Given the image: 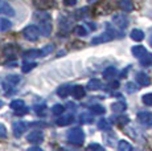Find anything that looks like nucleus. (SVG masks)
Instances as JSON below:
<instances>
[{
  "instance_id": "49530a36",
  "label": "nucleus",
  "mask_w": 152,
  "mask_h": 151,
  "mask_svg": "<svg viewBox=\"0 0 152 151\" xmlns=\"http://www.w3.org/2000/svg\"><path fill=\"white\" fill-rule=\"evenodd\" d=\"M68 107H70V110H75V105L74 103H72V102L68 103Z\"/></svg>"
},
{
  "instance_id": "0eeeda50",
  "label": "nucleus",
  "mask_w": 152,
  "mask_h": 151,
  "mask_svg": "<svg viewBox=\"0 0 152 151\" xmlns=\"http://www.w3.org/2000/svg\"><path fill=\"white\" fill-rule=\"evenodd\" d=\"M113 21L115 23L116 27H119L121 29H124L128 25V17L124 13H116V15L113 16Z\"/></svg>"
},
{
  "instance_id": "f704fd0d",
  "label": "nucleus",
  "mask_w": 152,
  "mask_h": 151,
  "mask_svg": "<svg viewBox=\"0 0 152 151\" xmlns=\"http://www.w3.org/2000/svg\"><path fill=\"white\" fill-rule=\"evenodd\" d=\"M74 33L78 34V36H86L87 31H86V28L85 27H82V25H77V27L74 28Z\"/></svg>"
},
{
  "instance_id": "c85d7f7f",
  "label": "nucleus",
  "mask_w": 152,
  "mask_h": 151,
  "mask_svg": "<svg viewBox=\"0 0 152 151\" xmlns=\"http://www.w3.org/2000/svg\"><path fill=\"white\" fill-rule=\"evenodd\" d=\"M64 111H65V107L61 105V103H57V105H54L52 107V114H54V115H62Z\"/></svg>"
},
{
  "instance_id": "37998d69",
  "label": "nucleus",
  "mask_w": 152,
  "mask_h": 151,
  "mask_svg": "<svg viewBox=\"0 0 152 151\" xmlns=\"http://www.w3.org/2000/svg\"><path fill=\"white\" fill-rule=\"evenodd\" d=\"M44 109H45V106H44V105H42V106H36V107H34V110H36V113H37L39 115H40V114H41V115L44 114Z\"/></svg>"
},
{
  "instance_id": "a211bd4d",
  "label": "nucleus",
  "mask_w": 152,
  "mask_h": 151,
  "mask_svg": "<svg viewBox=\"0 0 152 151\" xmlns=\"http://www.w3.org/2000/svg\"><path fill=\"white\" fill-rule=\"evenodd\" d=\"M111 109H113L114 113H123L127 109V103L124 101H118V102H114L111 105Z\"/></svg>"
},
{
  "instance_id": "a19ab883",
  "label": "nucleus",
  "mask_w": 152,
  "mask_h": 151,
  "mask_svg": "<svg viewBox=\"0 0 152 151\" xmlns=\"http://www.w3.org/2000/svg\"><path fill=\"white\" fill-rule=\"evenodd\" d=\"M7 136V130H5L4 125L0 123V138H5Z\"/></svg>"
},
{
  "instance_id": "ea45409f",
  "label": "nucleus",
  "mask_w": 152,
  "mask_h": 151,
  "mask_svg": "<svg viewBox=\"0 0 152 151\" xmlns=\"http://www.w3.org/2000/svg\"><path fill=\"white\" fill-rule=\"evenodd\" d=\"M87 149L89 150H103V147L102 146H99V144H97V143H91V144H89V146H87Z\"/></svg>"
},
{
  "instance_id": "bb28decb",
  "label": "nucleus",
  "mask_w": 152,
  "mask_h": 151,
  "mask_svg": "<svg viewBox=\"0 0 152 151\" xmlns=\"http://www.w3.org/2000/svg\"><path fill=\"white\" fill-rule=\"evenodd\" d=\"M87 12H89V8H80V10H77L74 12V17L75 19H83V17L87 16Z\"/></svg>"
},
{
  "instance_id": "2eb2a0df",
  "label": "nucleus",
  "mask_w": 152,
  "mask_h": 151,
  "mask_svg": "<svg viewBox=\"0 0 152 151\" xmlns=\"http://www.w3.org/2000/svg\"><path fill=\"white\" fill-rule=\"evenodd\" d=\"M118 5L122 11H124V12H131V11L134 10V4L131 0H119Z\"/></svg>"
},
{
  "instance_id": "9d476101",
  "label": "nucleus",
  "mask_w": 152,
  "mask_h": 151,
  "mask_svg": "<svg viewBox=\"0 0 152 151\" xmlns=\"http://www.w3.org/2000/svg\"><path fill=\"white\" fill-rule=\"evenodd\" d=\"M0 15H7V16H15V10L11 7L8 3L0 0Z\"/></svg>"
},
{
  "instance_id": "cd10ccee",
  "label": "nucleus",
  "mask_w": 152,
  "mask_h": 151,
  "mask_svg": "<svg viewBox=\"0 0 152 151\" xmlns=\"http://www.w3.org/2000/svg\"><path fill=\"white\" fill-rule=\"evenodd\" d=\"M36 66H37L36 62H24L23 64V66H21V70L24 72V73H29V72L33 70Z\"/></svg>"
},
{
  "instance_id": "2f4dec72",
  "label": "nucleus",
  "mask_w": 152,
  "mask_h": 151,
  "mask_svg": "<svg viewBox=\"0 0 152 151\" xmlns=\"http://www.w3.org/2000/svg\"><path fill=\"white\" fill-rule=\"evenodd\" d=\"M93 121V117L90 113H82V114L80 115V122L81 123H90V122Z\"/></svg>"
},
{
  "instance_id": "79ce46f5",
  "label": "nucleus",
  "mask_w": 152,
  "mask_h": 151,
  "mask_svg": "<svg viewBox=\"0 0 152 151\" xmlns=\"http://www.w3.org/2000/svg\"><path fill=\"white\" fill-rule=\"evenodd\" d=\"M109 88L110 89H118L119 88V81H113V82H110Z\"/></svg>"
},
{
  "instance_id": "ddd939ff",
  "label": "nucleus",
  "mask_w": 152,
  "mask_h": 151,
  "mask_svg": "<svg viewBox=\"0 0 152 151\" xmlns=\"http://www.w3.org/2000/svg\"><path fill=\"white\" fill-rule=\"evenodd\" d=\"M3 52H4V54L8 57V59H13V57H16L17 53H19V48L13 44H10L3 49Z\"/></svg>"
},
{
  "instance_id": "5701e85b",
  "label": "nucleus",
  "mask_w": 152,
  "mask_h": 151,
  "mask_svg": "<svg viewBox=\"0 0 152 151\" xmlns=\"http://www.w3.org/2000/svg\"><path fill=\"white\" fill-rule=\"evenodd\" d=\"M115 74H116L115 66H109V68H106L103 70V78L104 80H111L113 77H115Z\"/></svg>"
},
{
  "instance_id": "393cba45",
  "label": "nucleus",
  "mask_w": 152,
  "mask_h": 151,
  "mask_svg": "<svg viewBox=\"0 0 152 151\" xmlns=\"http://www.w3.org/2000/svg\"><path fill=\"white\" fill-rule=\"evenodd\" d=\"M11 27H12V23H11L8 19H0V31L1 32L11 29Z\"/></svg>"
},
{
  "instance_id": "1a4fd4ad",
  "label": "nucleus",
  "mask_w": 152,
  "mask_h": 151,
  "mask_svg": "<svg viewBox=\"0 0 152 151\" xmlns=\"http://www.w3.org/2000/svg\"><path fill=\"white\" fill-rule=\"evenodd\" d=\"M12 130H13V135L16 136V138H20V136L25 133V130H27V125L23 121H16V122H13V125H12Z\"/></svg>"
},
{
  "instance_id": "9b49d317",
  "label": "nucleus",
  "mask_w": 152,
  "mask_h": 151,
  "mask_svg": "<svg viewBox=\"0 0 152 151\" xmlns=\"http://www.w3.org/2000/svg\"><path fill=\"white\" fill-rule=\"evenodd\" d=\"M136 81H138V84L142 86H148L151 84V78L148 77V74L144 73V72H138V73H136Z\"/></svg>"
},
{
  "instance_id": "dca6fc26",
  "label": "nucleus",
  "mask_w": 152,
  "mask_h": 151,
  "mask_svg": "<svg viewBox=\"0 0 152 151\" xmlns=\"http://www.w3.org/2000/svg\"><path fill=\"white\" fill-rule=\"evenodd\" d=\"M131 52H132V54L136 57V59H142L143 56L147 54V49L142 45H135L132 49H131Z\"/></svg>"
},
{
  "instance_id": "b1692460",
  "label": "nucleus",
  "mask_w": 152,
  "mask_h": 151,
  "mask_svg": "<svg viewBox=\"0 0 152 151\" xmlns=\"http://www.w3.org/2000/svg\"><path fill=\"white\" fill-rule=\"evenodd\" d=\"M72 93V89H70V86L68 85H64V86H60L58 88V90H57V94L60 95L61 98H65V97H68V95Z\"/></svg>"
},
{
  "instance_id": "f8f14e48",
  "label": "nucleus",
  "mask_w": 152,
  "mask_h": 151,
  "mask_svg": "<svg viewBox=\"0 0 152 151\" xmlns=\"http://www.w3.org/2000/svg\"><path fill=\"white\" fill-rule=\"evenodd\" d=\"M114 39V34L110 33V32H106V33L101 34V36L98 37H94V39L91 40V44H101V43H107L110 41V40Z\"/></svg>"
},
{
  "instance_id": "f3484780",
  "label": "nucleus",
  "mask_w": 152,
  "mask_h": 151,
  "mask_svg": "<svg viewBox=\"0 0 152 151\" xmlns=\"http://www.w3.org/2000/svg\"><path fill=\"white\" fill-rule=\"evenodd\" d=\"M37 57H44L42 56V51L40 49H31V51L24 52V59H37Z\"/></svg>"
},
{
  "instance_id": "39448f33",
  "label": "nucleus",
  "mask_w": 152,
  "mask_h": 151,
  "mask_svg": "<svg viewBox=\"0 0 152 151\" xmlns=\"http://www.w3.org/2000/svg\"><path fill=\"white\" fill-rule=\"evenodd\" d=\"M136 119L140 125L145 127H151L152 126V113L150 111H142L136 115Z\"/></svg>"
},
{
  "instance_id": "4be33fe9",
  "label": "nucleus",
  "mask_w": 152,
  "mask_h": 151,
  "mask_svg": "<svg viewBox=\"0 0 152 151\" xmlns=\"http://www.w3.org/2000/svg\"><path fill=\"white\" fill-rule=\"evenodd\" d=\"M130 36L134 41H142V40L144 39V32L140 31V29H132L130 33Z\"/></svg>"
},
{
  "instance_id": "a18cd8bd",
  "label": "nucleus",
  "mask_w": 152,
  "mask_h": 151,
  "mask_svg": "<svg viewBox=\"0 0 152 151\" xmlns=\"http://www.w3.org/2000/svg\"><path fill=\"white\" fill-rule=\"evenodd\" d=\"M89 27H90V29H91V31H95V29H97V25H95L94 23H89Z\"/></svg>"
},
{
  "instance_id": "4468645a",
  "label": "nucleus",
  "mask_w": 152,
  "mask_h": 151,
  "mask_svg": "<svg viewBox=\"0 0 152 151\" xmlns=\"http://www.w3.org/2000/svg\"><path fill=\"white\" fill-rule=\"evenodd\" d=\"M70 94L73 95L74 98H77V100H81V98L85 97V94H86V90H85L83 86L81 85H75L72 88V93Z\"/></svg>"
},
{
  "instance_id": "58836bf2",
  "label": "nucleus",
  "mask_w": 152,
  "mask_h": 151,
  "mask_svg": "<svg viewBox=\"0 0 152 151\" xmlns=\"http://www.w3.org/2000/svg\"><path fill=\"white\" fill-rule=\"evenodd\" d=\"M115 122L118 125H127L130 122V119H128V117H119V118H116Z\"/></svg>"
},
{
  "instance_id": "aec40b11",
  "label": "nucleus",
  "mask_w": 152,
  "mask_h": 151,
  "mask_svg": "<svg viewBox=\"0 0 152 151\" xmlns=\"http://www.w3.org/2000/svg\"><path fill=\"white\" fill-rule=\"evenodd\" d=\"M73 121H74V117H73L72 114L70 115H62V117H60L58 119H56V123H57L58 126H66V125L72 123Z\"/></svg>"
},
{
  "instance_id": "c9c22d12",
  "label": "nucleus",
  "mask_w": 152,
  "mask_h": 151,
  "mask_svg": "<svg viewBox=\"0 0 152 151\" xmlns=\"http://www.w3.org/2000/svg\"><path fill=\"white\" fill-rule=\"evenodd\" d=\"M136 90H138V86H136L134 82H127L126 84V92L127 93L132 94V93H135Z\"/></svg>"
},
{
  "instance_id": "423d86ee",
  "label": "nucleus",
  "mask_w": 152,
  "mask_h": 151,
  "mask_svg": "<svg viewBox=\"0 0 152 151\" xmlns=\"http://www.w3.org/2000/svg\"><path fill=\"white\" fill-rule=\"evenodd\" d=\"M11 109L13 110L16 114H19V115H23V114H25L27 113V106H25V103H24V101L23 100H15L11 102Z\"/></svg>"
},
{
  "instance_id": "72a5a7b5",
  "label": "nucleus",
  "mask_w": 152,
  "mask_h": 151,
  "mask_svg": "<svg viewBox=\"0 0 152 151\" xmlns=\"http://www.w3.org/2000/svg\"><path fill=\"white\" fill-rule=\"evenodd\" d=\"M70 20L68 19L66 16H62V17H60V27L61 28H65V29H69L70 28Z\"/></svg>"
},
{
  "instance_id": "412c9836",
  "label": "nucleus",
  "mask_w": 152,
  "mask_h": 151,
  "mask_svg": "<svg viewBox=\"0 0 152 151\" xmlns=\"http://www.w3.org/2000/svg\"><path fill=\"white\" fill-rule=\"evenodd\" d=\"M86 88L89 89V90H98V89L102 88V82L98 78H93V80H90L89 82H87Z\"/></svg>"
},
{
  "instance_id": "f03ea898",
  "label": "nucleus",
  "mask_w": 152,
  "mask_h": 151,
  "mask_svg": "<svg viewBox=\"0 0 152 151\" xmlns=\"http://www.w3.org/2000/svg\"><path fill=\"white\" fill-rule=\"evenodd\" d=\"M66 138L70 143L75 144V146H81V144L85 142V133L82 129L80 127H74V129L69 130L68 134H66Z\"/></svg>"
},
{
  "instance_id": "a878e982",
  "label": "nucleus",
  "mask_w": 152,
  "mask_h": 151,
  "mask_svg": "<svg viewBox=\"0 0 152 151\" xmlns=\"http://www.w3.org/2000/svg\"><path fill=\"white\" fill-rule=\"evenodd\" d=\"M98 129L103 130V131H109V130H111V123L107 119H101L98 122Z\"/></svg>"
},
{
  "instance_id": "e433bc0d",
  "label": "nucleus",
  "mask_w": 152,
  "mask_h": 151,
  "mask_svg": "<svg viewBox=\"0 0 152 151\" xmlns=\"http://www.w3.org/2000/svg\"><path fill=\"white\" fill-rule=\"evenodd\" d=\"M142 101L144 105L147 106H152V93H148V94H144L142 97Z\"/></svg>"
},
{
  "instance_id": "473e14b6",
  "label": "nucleus",
  "mask_w": 152,
  "mask_h": 151,
  "mask_svg": "<svg viewBox=\"0 0 152 151\" xmlns=\"http://www.w3.org/2000/svg\"><path fill=\"white\" fill-rule=\"evenodd\" d=\"M90 110H91L93 114H104V107L101 106V105H93L91 107H90Z\"/></svg>"
},
{
  "instance_id": "de8ad7c7",
  "label": "nucleus",
  "mask_w": 152,
  "mask_h": 151,
  "mask_svg": "<svg viewBox=\"0 0 152 151\" xmlns=\"http://www.w3.org/2000/svg\"><path fill=\"white\" fill-rule=\"evenodd\" d=\"M150 44L152 45V37H151V40H150Z\"/></svg>"
},
{
  "instance_id": "c756f323",
  "label": "nucleus",
  "mask_w": 152,
  "mask_h": 151,
  "mask_svg": "<svg viewBox=\"0 0 152 151\" xmlns=\"http://www.w3.org/2000/svg\"><path fill=\"white\" fill-rule=\"evenodd\" d=\"M118 149L121 151H131V150H132V146H131L127 141H119Z\"/></svg>"
},
{
  "instance_id": "20e7f679",
  "label": "nucleus",
  "mask_w": 152,
  "mask_h": 151,
  "mask_svg": "<svg viewBox=\"0 0 152 151\" xmlns=\"http://www.w3.org/2000/svg\"><path fill=\"white\" fill-rule=\"evenodd\" d=\"M40 36V28H37L36 25H28L23 29V37L28 41H36Z\"/></svg>"
},
{
  "instance_id": "09e8293b",
  "label": "nucleus",
  "mask_w": 152,
  "mask_h": 151,
  "mask_svg": "<svg viewBox=\"0 0 152 151\" xmlns=\"http://www.w3.org/2000/svg\"><path fill=\"white\" fill-rule=\"evenodd\" d=\"M1 105H3V103H1V102H0V107H1Z\"/></svg>"
},
{
  "instance_id": "4c0bfd02",
  "label": "nucleus",
  "mask_w": 152,
  "mask_h": 151,
  "mask_svg": "<svg viewBox=\"0 0 152 151\" xmlns=\"http://www.w3.org/2000/svg\"><path fill=\"white\" fill-rule=\"evenodd\" d=\"M41 51H42V56H48L49 53H52V52L54 51V45L53 44H48L44 49H41Z\"/></svg>"
},
{
  "instance_id": "6ab92c4d",
  "label": "nucleus",
  "mask_w": 152,
  "mask_h": 151,
  "mask_svg": "<svg viewBox=\"0 0 152 151\" xmlns=\"http://www.w3.org/2000/svg\"><path fill=\"white\" fill-rule=\"evenodd\" d=\"M33 4L39 10H48L52 7V0H33Z\"/></svg>"
},
{
  "instance_id": "7c9ffc66",
  "label": "nucleus",
  "mask_w": 152,
  "mask_h": 151,
  "mask_svg": "<svg viewBox=\"0 0 152 151\" xmlns=\"http://www.w3.org/2000/svg\"><path fill=\"white\" fill-rule=\"evenodd\" d=\"M140 64H142L143 66H150L152 64V53H147L145 56H143L142 59H140Z\"/></svg>"
},
{
  "instance_id": "f257e3e1",
  "label": "nucleus",
  "mask_w": 152,
  "mask_h": 151,
  "mask_svg": "<svg viewBox=\"0 0 152 151\" xmlns=\"http://www.w3.org/2000/svg\"><path fill=\"white\" fill-rule=\"evenodd\" d=\"M34 20L39 23V28L40 32L44 34V36H49L52 32V17L48 12H40L34 13Z\"/></svg>"
},
{
  "instance_id": "6e6552de",
  "label": "nucleus",
  "mask_w": 152,
  "mask_h": 151,
  "mask_svg": "<svg viewBox=\"0 0 152 151\" xmlns=\"http://www.w3.org/2000/svg\"><path fill=\"white\" fill-rule=\"evenodd\" d=\"M27 141L29 142V143H32V144H39V143H41V142L44 141V134H42V131H40V130H34V131L29 133L28 136H27Z\"/></svg>"
},
{
  "instance_id": "c03bdc74",
  "label": "nucleus",
  "mask_w": 152,
  "mask_h": 151,
  "mask_svg": "<svg viewBox=\"0 0 152 151\" xmlns=\"http://www.w3.org/2000/svg\"><path fill=\"white\" fill-rule=\"evenodd\" d=\"M77 0H64V4L68 5V7H72V5H75Z\"/></svg>"
},
{
  "instance_id": "7ed1b4c3",
  "label": "nucleus",
  "mask_w": 152,
  "mask_h": 151,
  "mask_svg": "<svg viewBox=\"0 0 152 151\" xmlns=\"http://www.w3.org/2000/svg\"><path fill=\"white\" fill-rule=\"evenodd\" d=\"M20 81H21V78L19 77V76H7L5 77V80L3 81V89H4L5 93H8L10 94L12 90H15V88H16L17 85L20 84Z\"/></svg>"
}]
</instances>
